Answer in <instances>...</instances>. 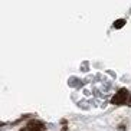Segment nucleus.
<instances>
[{
  "label": "nucleus",
  "mask_w": 131,
  "mask_h": 131,
  "mask_svg": "<svg viewBox=\"0 0 131 131\" xmlns=\"http://www.w3.org/2000/svg\"><path fill=\"white\" fill-rule=\"evenodd\" d=\"M130 96V91L127 88H121L118 92H115V95L112 96L111 100V104L114 105H123L127 102V98Z\"/></svg>",
  "instance_id": "f257e3e1"
},
{
  "label": "nucleus",
  "mask_w": 131,
  "mask_h": 131,
  "mask_svg": "<svg viewBox=\"0 0 131 131\" xmlns=\"http://www.w3.org/2000/svg\"><path fill=\"white\" fill-rule=\"evenodd\" d=\"M45 124L38 119H32L25 125L23 128H20V131H45Z\"/></svg>",
  "instance_id": "f03ea898"
},
{
  "label": "nucleus",
  "mask_w": 131,
  "mask_h": 131,
  "mask_svg": "<svg viewBox=\"0 0 131 131\" xmlns=\"http://www.w3.org/2000/svg\"><path fill=\"white\" fill-rule=\"evenodd\" d=\"M125 25V20L124 19H119V20H115V23H114V27L115 29H121V27Z\"/></svg>",
  "instance_id": "7ed1b4c3"
}]
</instances>
